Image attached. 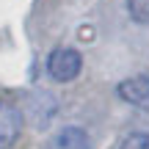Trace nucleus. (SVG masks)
Instances as JSON below:
<instances>
[{"mask_svg": "<svg viewBox=\"0 0 149 149\" xmlns=\"http://www.w3.org/2000/svg\"><path fill=\"white\" fill-rule=\"evenodd\" d=\"M80 69H83V55L72 47H58L47 58V72L55 83H69L80 74Z\"/></svg>", "mask_w": 149, "mask_h": 149, "instance_id": "f257e3e1", "label": "nucleus"}, {"mask_svg": "<svg viewBox=\"0 0 149 149\" xmlns=\"http://www.w3.org/2000/svg\"><path fill=\"white\" fill-rule=\"evenodd\" d=\"M22 133V113L14 102L0 100V149L11 146Z\"/></svg>", "mask_w": 149, "mask_h": 149, "instance_id": "f03ea898", "label": "nucleus"}, {"mask_svg": "<svg viewBox=\"0 0 149 149\" xmlns=\"http://www.w3.org/2000/svg\"><path fill=\"white\" fill-rule=\"evenodd\" d=\"M116 94L130 105H146L149 102V74H133L116 86Z\"/></svg>", "mask_w": 149, "mask_h": 149, "instance_id": "7ed1b4c3", "label": "nucleus"}, {"mask_svg": "<svg viewBox=\"0 0 149 149\" xmlns=\"http://www.w3.org/2000/svg\"><path fill=\"white\" fill-rule=\"evenodd\" d=\"M47 149H91V138L83 127H61L58 133L50 138V146Z\"/></svg>", "mask_w": 149, "mask_h": 149, "instance_id": "20e7f679", "label": "nucleus"}, {"mask_svg": "<svg viewBox=\"0 0 149 149\" xmlns=\"http://www.w3.org/2000/svg\"><path fill=\"white\" fill-rule=\"evenodd\" d=\"M119 149H149V130H133Z\"/></svg>", "mask_w": 149, "mask_h": 149, "instance_id": "39448f33", "label": "nucleus"}, {"mask_svg": "<svg viewBox=\"0 0 149 149\" xmlns=\"http://www.w3.org/2000/svg\"><path fill=\"white\" fill-rule=\"evenodd\" d=\"M127 11L135 22L149 25V0H127Z\"/></svg>", "mask_w": 149, "mask_h": 149, "instance_id": "423d86ee", "label": "nucleus"}]
</instances>
